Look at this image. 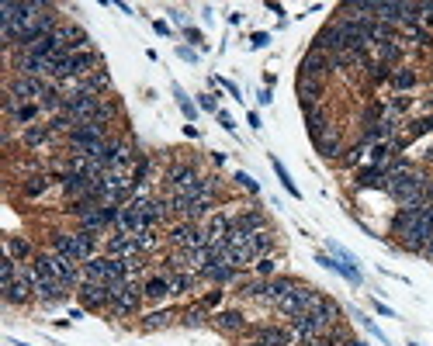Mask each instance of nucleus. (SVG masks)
Segmentation results:
<instances>
[{
    "mask_svg": "<svg viewBox=\"0 0 433 346\" xmlns=\"http://www.w3.org/2000/svg\"><path fill=\"white\" fill-rule=\"evenodd\" d=\"M52 80H39V77H15L8 84V115H15L21 104H39L49 94Z\"/></svg>",
    "mask_w": 433,
    "mask_h": 346,
    "instance_id": "f257e3e1",
    "label": "nucleus"
},
{
    "mask_svg": "<svg viewBox=\"0 0 433 346\" xmlns=\"http://www.w3.org/2000/svg\"><path fill=\"white\" fill-rule=\"evenodd\" d=\"M125 260L118 256H94L84 263V280H97V284H111V280H122L125 277Z\"/></svg>",
    "mask_w": 433,
    "mask_h": 346,
    "instance_id": "f03ea898",
    "label": "nucleus"
},
{
    "mask_svg": "<svg viewBox=\"0 0 433 346\" xmlns=\"http://www.w3.org/2000/svg\"><path fill=\"white\" fill-rule=\"evenodd\" d=\"M319 298H323V294H319L316 287H309V284H298V287H295V291H291L285 301H278V308H281L288 318H295V315H305V311H312V308L319 305Z\"/></svg>",
    "mask_w": 433,
    "mask_h": 346,
    "instance_id": "7ed1b4c3",
    "label": "nucleus"
},
{
    "mask_svg": "<svg viewBox=\"0 0 433 346\" xmlns=\"http://www.w3.org/2000/svg\"><path fill=\"white\" fill-rule=\"evenodd\" d=\"M170 242L177 249H201V246H208V232L201 222H184V225L170 229Z\"/></svg>",
    "mask_w": 433,
    "mask_h": 346,
    "instance_id": "20e7f679",
    "label": "nucleus"
},
{
    "mask_svg": "<svg viewBox=\"0 0 433 346\" xmlns=\"http://www.w3.org/2000/svg\"><path fill=\"white\" fill-rule=\"evenodd\" d=\"M166 191H170V198L173 194H184V191H191L201 177H198V166L194 163H173L170 170H166Z\"/></svg>",
    "mask_w": 433,
    "mask_h": 346,
    "instance_id": "39448f33",
    "label": "nucleus"
},
{
    "mask_svg": "<svg viewBox=\"0 0 433 346\" xmlns=\"http://www.w3.org/2000/svg\"><path fill=\"white\" fill-rule=\"evenodd\" d=\"M260 229H267V215L260 211V208H247V211H236V218H233V232H240V236H253V232H260Z\"/></svg>",
    "mask_w": 433,
    "mask_h": 346,
    "instance_id": "423d86ee",
    "label": "nucleus"
},
{
    "mask_svg": "<svg viewBox=\"0 0 433 346\" xmlns=\"http://www.w3.org/2000/svg\"><path fill=\"white\" fill-rule=\"evenodd\" d=\"M80 294V305L84 308H108L111 305V294H108V284H97V280H84L77 287Z\"/></svg>",
    "mask_w": 433,
    "mask_h": 346,
    "instance_id": "0eeeda50",
    "label": "nucleus"
},
{
    "mask_svg": "<svg viewBox=\"0 0 433 346\" xmlns=\"http://www.w3.org/2000/svg\"><path fill=\"white\" fill-rule=\"evenodd\" d=\"M312 49H316V52H326V56H340V52L347 49V46H343V35H340V25H336V21L326 25V28L316 35Z\"/></svg>",
    "mask_w": 433,
    "mask_h": 346,
    "instance_id": "6e6552de",
    "label": "nucleus"
},
{
    "mask_svg": "<svg viewBox=\"0 0 433 346\" xmlns=\"http://www.w3.org/2000/svg\"><path fill=\"white\" fill-rule=\"evenodd\" d=\"M326 73H333V56H326V52H309L305 59H302V73L298 77H309V80H323Z\"/></svg>",
    "mask_w": 433,
    "mask_h": 346,
    "instance_id": "1a4fd4ad",
    "label": "nucleus"
},
{
    "mask_svg": "<svg viewBox=\"0 0 433 346\" xmlns=\"http://www.w3.org/2000/svg\"><path fill=\"white\" fill-rule=\"evenodd\" d=\"M201 277H204V280H215V284H233V280L240 277V267H233L229 260H215V263H208V267L201 270Z\"/></svg>",
    "mask_w": 433,
    "mask_h": 346,
    "instance_id": "9d476101",
    "label": "nucleus"
},
{
    "mask_svg": "<svg viewBox=\"0 0 433 346\" xmlns=\"http://www.w3.org/2000/svg\"><path fill=\"white\" fill-rule=\"evenodd\" d=\"M59 39H63L66 52H87V49H90V35H87L80 25H63V28H59Z\"/></svg>",
    "mask_w": 433,
    "mask_h": 346,
    "instance_id": "9b49d317",
    "label": "nucleus"
},
{
    "mask_svg": "<svg viewBox=\"0 0 433 346\" xmlns=\"http://www.w3.org/2000/svg\"><path fill=\"white\" fill-rule=\"evenodd\" d=\"M108 256H118V260H132V256H142L139 246H135V236H125V232H115L108 239Z\"/></svg>",
    "mask_w": 433,
    "mask_h": 346,
    "instance_id": "f8f14e48",
    "label": "nucleus"
},
{
    "mask_svg": "<svg viewBox=\"0 0 433 346\" xmlns=\"http://www.w3.org/2000/svg\"><path fill=\"white\" fill-rule=\"evenodd\" d=\"M52 139H56V132H52L49 122H46V125H28V128H21V142H25L28 149H39V146L52 142Z\"/></svg>",
    "mask_w": 433,
    "mask_h": 346,
    "instance_id": "ddd939ff",
    "label": "nucleus"
},
{
    "mask_svg": "<svg viewBox=\"0 0 433 346\" xmlns=\"http://www.w3.org/2000/svg\"><path fill=\"white\" fill-rule=\"evenodd\" d=\"M66 291H70V287H66L59 277H46V280H39V287H35V294H39L42 301H49V305H52V301H56V305L66 301Z\"/></svg>",
    "mask_w": 433,
    "mask_h": 346,
    "instance_id": "4468645a",
    "label": "nucleus"
},
{
    "mask_svg": "<svg viewBox=\"0 0 433 346\" xmlns=\"http://www.w3.org/2000/svg\"><path fill=\"white\" fill-rule=\"evenodd\" d=\"M374 52V63H385V66H395L402 59V39H392V42H381L371 49Z\"/></svg>",
    "mask_w": 433,
    "mask_h": 346,
    "instance_id": "2eb2a0df",
    "label": "nucleus"
},
{
    "mask_svg": "<svg viewBox=\"0 0 433 346\" xmlns=\"http://www.w3.org/2000/svg\"><path fill=\"white\" fill-rule=\"evenodd\" d=\"M298 287V280H291V277H274V280H267V287H264V298H271L274 305L278 301H285L291 291Z\"/></svg>",
    "mask_w": 433,
    "mask_h": 346,
    "instance_id": "dca6fc26",
    "label": "nucleus"
},
{
    "mask_svg": "<svg viewBox=\"0 0 433 346\" xmlns=\"http://www.w3.org/2000/svg\"><path fill=\"white\" fill-rule=\"evenodd\" d=\"M298 97H302V108H312V104H319V97H323V80L298 77Z\"/></svg>",
    "mask_w": 433,
    "mask_h": 346,
    "instance_id": "f3484780",
    "label": "nucleus"
},
{
    "mask_svg": "<svg viewBox=\"0 0 433 346\" xmlns=\"http://www.w3.org/2000/svg\"><path fill=\"white\" fill-rule=\"evenodd\" d=\"M423 208H426V204H405V208L392 218V232H395V236H402L409 225H416V218L423 215Z\"/></svg>",
    "mask_w": 433,
    "mask_h": 346,
    "instance_id": "a211bd4d",
    "label": "nucleus"
},
{
    "mask_svg": "<svg viewBox=\"0 0 433 346\" xmlns=\"http://www.w3.org/2000/svg\"><path fill=\"white\" fill-rule=\"evenodd\" d=\"M305 125H309V135H312V142L329 128V122H326V111L319 108V104H312V108H305Z\"/></svg>",
    "mask_w": 433,
    "mask_h": 346,
    "instance_id": "6ab92c4d",
    "label": "nucleus"
},
{
    "mask_svg": "<svg viewBox=\"0 0 433 346\" xmlns=\"http://www.w3.org/2000/svg\"><path fill=\"white\" fill-rule=\"evenodd\" d=\"M316 149H319L326 160H336V156H340V132L329 125V128H326V132L316 139Z\"/></svg>",
    "mask_w": 433,
    "mask_h": 346,
    "instance_id": "aec40b11",
    "label": "nucleus"
},
{
    "mask_svg": "<svg viewBox=\"0 0 433 346\" xmlns=\"http://www.w3.org/2000/svg\"><path fill=\"white\" fill-rule=\"evenodd\" d=\"M166 277H170V294H184V291H191V287L198 284L201 273H194V270H177V273H166Z\"/></svg>",
    "mask_w": 433,
    "mask_h": 346,
    "instance_id": "412c9836",
    "label": "nucleus"
},
{
    "mask_svg": "<svg viewBox=\"0 0 433 346\" xmlns=\"http://www.w3.org/2000/svg\"><path fill=\"white\" fill-rule=\"evenodd\" d=\"M398 94H405V90H412L416 87V73L412 70H405V66H398V70H392V80H388Z\"/></svg>",
    "mask_w": 433,
    "mask_h": 346,
    "instance_id": "4be33fe9",
    "label": "nucleus"
},
{
    "mask_svg": "<svg viewBox=\"0 0 433 346\" xmlns=\"http://www.w3.org/2000/svg\"><path fill=\"white\" fill-rule=\"evenodd\" d=\"M250 246H253L257 260H260V256H267V253L274 249V236H271V229H260V232H253V236H250Z\"/></svg>",
    "mask_w": 433,
    "mask_h": 346,
    "instance_id": "5701e85b",
    "label": "nucleus"
},
{
    "mask_svg": "<svg viewBox=\"0 0 433 346\" xmlns=\"http://www.w3.org/2000/svg\"><path fill=\"white\" fill-rule=\"evenodd\" d=\"M257 339H260L264 346H288V343H291V332H285V329H257Z\"/></svg>",
    "mask_w": 433,
    "mask_h": 346,
    "instance_id": "b1692460",
    "label": "nucleus"
},
{
    "mask_svg": "<svg viewBox=\"0 0 433 346\" xmlns=\"http://www.w3.org/2000/svg\"><path fill=\"white\" fill-rule=\"evenodd\" d=\"M215 325H219L222 332H240L247 322H243L240 311H219V315H215Z\"/></svg>",
    "mask_w": 433,
    "mask_h": 346,
    "instance_id": "393cba45",
    "label": "nucleus"
},
{
    "mask_svg": "<svg viewBox=\"0 0 433 346\" xmlns=\"http://www.w3.org/2000/svg\"><path fill=\"white\" fill-rule=\"evenodd\" d=\"M8 256H15L18 263L28 260V256H32V242L21 239V236H8Z\"/></svg>",
    "mask_w": 433,
    "mask_h": 346,
    "instance_id": "a878e982",
    "label": "nucleus"
},
{
    "mask_svg": "<svg viewBox=\"0 0 433 346\" xmlns=\"http://www.w3.org/2000/svg\"><path fill=\"white\" fill-rule=\"evenodd\" d=\"M142 294H146V298H166V294H170V277H166V273H160V277L146 280Z\"/></svg>",
    "mask_w": 433,
    "mask_h": 346,
    "instance_id": "bb28decb",
    "label": "nucleus"
},
{
    "mask_svg": "<svg viewBox=\"0 0 433 346\" xmlns=\"http://www.w3.org/2000/svg\"><path fill=\"white\" fill-rule=\"evenodd\" d=\"M39 111H42L39 104H21V108H18V111L11 115V122H15L18 128H28V125H32V122L39 118Z\"/></svg>",
    "mask_w": 433,
    "mask_h": 346,
    "instance_id": "cd10ccee",
    "label": "nucleus"
},
{
    "mask_svg": "<svg viewBox=\"0 0 433 346\" xmlns=\"http://www.w3.org/2000/svg\"><path fill=\"white\" fill-rule=\"evenodd\" d=\"M108 87H111V77H108V70H97V73H90V77H87V94H97V97H101Z\"/></svg>",
    "mask_w": 433,
    "mask_h": 346,
    "instance_id": "c85d7f7f",
    "label": "nucleus"
},
{
    "mask_svg": "<svg viewBox=\"0 0 433 346\" xmlns=\"http://www.w3.org/2000/svg\"><path fill=\"white\" fill-rule=\"evenodd\" d=\"M52 184V177H46V173H35V177H28L25 180V194L28 198H39V194H46V187Z\"/></svg>",
    "mask_w": 433,
    "mask_h": 346,
    "instance_id": "c756f323",
    "label": "nucleus"
},
{
    "mask_svg": "<svg viewBox=\"0 0 433 346\" xmlns=\"http://www.w3.org/2000/svg\"><path fill=\"white\" fill-rule=\"evenodd\" d=\"M170 322H173V311L166 308V311H153V315H146V318H142V329L153 332V329H166Z\"/></svg>",
    "mask_w": 433,
    "mask_h": 346,
    "instance_id": "7c9ffc66",
    "label": "nucleus"
},
{
    "mask_svg": "<svg viewBox=\"0 0 433 346\" xmlns=\"http://www.w3.org/2000/svg\"><path fill=\"white\" fill-rule=\"evenodd\" d=\"M264 287H267V280H247V284H240V294L243 298H264Z\"/></svg>",
    "mask_w": 433,
    "mask_h": 346,
    "instance_id": "2f4dec72",
    "label": "nucleus"
},
{
    "mask_svg": "<svg viewBox=\"0 0 433 346\" xmlns=\"http://www.w3.org/2000/svg\"><path fill=\"white\" fill-rule=\"evenodd\" d=\"M388 80H392V66L371 63V84H388Z\"/></svg>",
    "mask_w": 433,
    "mask_h": 346,
    "instance_id": "473e14b6",
    "label": "nucleus"
},
{
    "mask_svg": "<svg viewBox=\"0 0 433 346\" xmlns=\"http://www.w3.org/2000/svg\"><path fill=\"white\" fill-rule=\"evenodd\" d=\"M204 318H208V315H204V305H194V308H187V311H184V325H191V329H194V325H201Z\"/></svg>",
    "mask_w": 433,
    "mask_h": 346,
    "instance_id": "72a5a7b5",
    "label": "nucleus"
},
{
    "mask_svg": "<svg viewBox=\"0 0 433 346\" xmlns=\"http://www.w3.org/2000/svg\"><path fill=\"white\" fill-rule=\"evenodd\" d=\"M135 246H139V253H146V249H153V246H156V236H153V229H146V232H139V236H135Z\"/></svg>",
    "mask_w": 433,
    "mask_h": 346,
    "instance_id": "f704fd0d",
    "label": "nucleus"
},
{
    "mask_svg": "<svg viewBox=\"0 0 433 346\" xmlns=\"http://www.w3.org/2000/svg\"><path fill=\"white\" fill-rule=\"evenodd\" d=\"M271 163H274V170H278V177H281V184L288 187V194H295V198H298V187L291 184V177H288V170H285V166H281L278 160H271Z\"/></svg>",
    "mask_w": 433,
    "mask_h": 346,
    "instance_id": "c9c22d12",
    "label": "nucleus"
},
{
    "mask_svg": "<svg viewBox=\"0 0 433 346\" xmlns=\"http://www.w3.org/2000/svg\"><path fill=\"white\" fill-rule=\"evenodd\" d=\"M274 267H278V263H274L271 256H260V260H257V273H260V277H271Z\"/></svg>",
    "mask_w": 433,
    "mask_h": 346,
    "instance_id": "e433bc0d",
    "label": "nucleus"
},
{
    "mask_svg": "<svg viewBox=\"0 0 433 346\" xmlns=\"http://www.w3.org/2000/svg\"><path fill=\"white\" fill-rule=\"evenodd\" d=\"M364 149H367V146H364V142H357V146H354V149H350L347 156H343V163H347V166H354V163H357V160L364 156Z\"/></svg>",
    "mask_w": 433,
    "mask_h": 346,
    "instance_id": "4c0bfd02",
    "label": "nucleus"
},
{
    "mask_svg": "<svg viewBox=\"0 0 433 346\" xmlns=\"http://www.w3.org/2000/svg\"><path fill=\"white\" fill-rule=\"evenodd\" d=\"M426 132H433V115H430V118H423V122H416V125H412V139H416V135H426Z\"/></svg>",
    "mask_w": 433,
    "mask_h": 346,
    "instance_id": "58836bf2",
    "label": "nucleus"
},
{
    "mask_svg": "<svg viewBox=\"0 0 433 346\" xmlns=\"http://www.w3.org/2000/svg\"><path fill=\"white\" fill-rule=\"evenodd\" d=\"M173 94H177V101H180V108H184V115H187V118H194V108H191V101L184 97V90H180V87H173Z\"/></svg>",
    "mask_w": 433,
    "mask_h": 346,
    "instance_id": "ea45409f",
    "label": "nucleus"
},
{
    "mask_svg": "<svg viewBox=\"0 0 433 346\" xmlns=\"http://www.w3.org/2000/svg\"><path fill=\"white\" fill-rule=\"evenodd\" d=\"M236 180H240L250 194H257V191H260V187H257V180H253V177H247V173H236Z\"/></svg>",
    "mask_w": 433,
    "mask_h": 346,
    "instance_id": "a19ab883",
    "label": "nucleus"
},
{
    "mask_svg": "<svg viewBox=\"0 0 433 346\" xmlns=\"http://www.w3.org/2000/svg\"><path fill=\"white\" fill-rule=\"evenodd\" d=\"M267 42H271V35H267V32H257V35L250 39V46H253V49H264Z\"/></svg>",
    "mask_w": 433,
    "mask_h": 346,
    "instance_id": "79ce46f5",
    "label": "nucleus"
},
{
    "mask_svg": "<svg viewBox=\"0 0 433 346\" xmlns=\"http://www.w3.org/2000/svg\"><path fill=\"white\" fill-rule=\"evenodd\" d=\"M201 108H204V111H215V115H219V104H215V97H211V94H201Z\"/></svg>",
    "mask_w": 433,
    "mask_h": 346,
    "instance_id": "37998d69",
    "label": "nucleus"
},
{
    "mask_svg": "<svg viewBox=\"0 0 433 346\" xmlns=\"http://www.w3.org/2000/svg\"><path fill=\"white\" fill-rule=\"evenodd\" d=\"M219 301H222V291H211V294L204 298V308H208V305H219Z\"/></svg>",
    "mask_w": 433,
    "mask_h": 346,
    "instance_id": "c03bdc74",
    "label": "nucleus"
},
{
    "mask_svg": "<svg viewBox=\"0 0 433 346\" xmlns=\"http://www.w3.org/2000/svg\"><path fill=\"white\" fill-rule=\"evenodd\" d=\"M423 256H430V260H433V239L426 242V249H423Z\"/></svg>",
    "mask_w": 433,
    "mask_h": 346,
    "instance_id": "a18cd8bd",
    "label": "nucleus"
},
{
    "mask_svg": "<svg viewBox=\"0 0 433 346\" xmlns=\"http://www.w3.org/2000/svg\"><path fill=\"white\" fill-rule=\"evenodd\" d=\"M250 346H264V343H260V339H253V343H250Z\"/></svg>",
    "mask_w": 433,
    "mask_h": 346,
    "instance_id": "49530a36",
    "label": "nucleus"
}]
</instances>
